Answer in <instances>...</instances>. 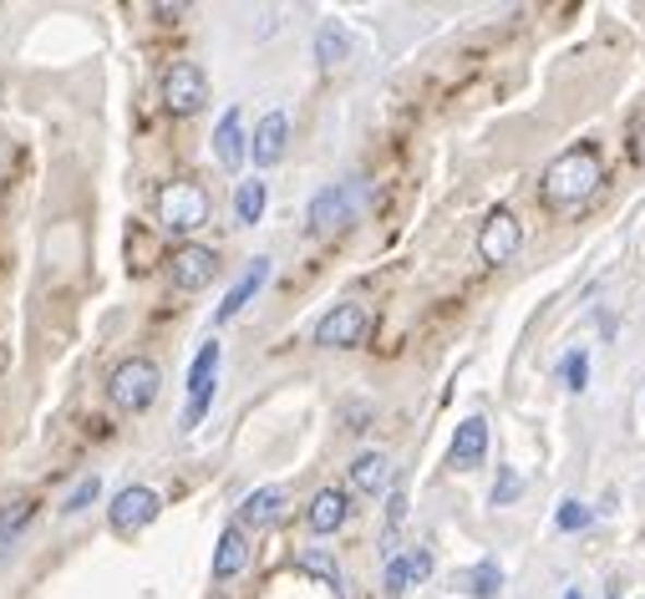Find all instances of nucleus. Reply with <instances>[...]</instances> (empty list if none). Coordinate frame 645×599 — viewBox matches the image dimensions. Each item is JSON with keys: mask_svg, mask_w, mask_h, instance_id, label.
Returning <instances> with one entry per match:
<instances>
[{"mask_svg": "<svg viewBox=\"0 0 645 599\" xmlns=\"http://www.w3.org/2000/svg\"><path fill=\"white\" fill-rule=\"evenodd\" d=\"M600 178H605L600 153H595L589 143H580V147H564V153L544 168L539 193H544V204L549 208H580L589 193L600 189Z\"/></svg>", "mask_w": 645, "mask_h": 599, "instance_id": "1", "label": "nucleus"}, {"mask_svg": "<svg viewBox=\"0 0 645 599\" xmlns=\"http://www.w3.org/2000/svg\"><path fill=\"white\" fill-rule=\"evenodd\" d=\"M158 392H163V371L147 356H132L107 376V402L118 411H147L158 402Z\"/></svg>", "mask_w": 645, "mask_h": 599, "instance_id": "2", "label": "nucleus"}, {"mask_svg": "<svg viewBox=\"0 0 645 599\" xmlns=\"http://www.w3.org/2000/svg\"><path fill=\"white\" fill-rule=\"evenodd\" d=\"M158 224L168 229V235H193V229H204V224H208L204 183H193V178H174V183L158 193Z\"/></svg>", "mask_w": 645, "mask_h": 599, "instance_id": "3", "label": "nucleus"}, {"mask_svg": "<svg viewBox=\"0 0 645 599\" xmlns=\"http://www.w3.org/2000/svg\"><path fill=\"white\" fill-rule=\"evenodd\" d=\"M158 513H163V498L153 493V488H143V482H128V488L107 503V524H112L118 539H132V534H143Z\"/></svg>", "mask_w": 645, "mask_h": 599, "instance_id": "4", "label": "nucleus"}, {"mask_svg": "<svg viewBox=\"0 0 645 599\" xmlns=\"http://www.w3.org/2000/svg\"><path fill=\"white\" fill-rule=\"evenodd\" d=\"M204 103H208L204 67H193V61H174V67L163 72V107H168L174 118H193Z\"/></svg>", "mask_w": 645, "mask_h": 599, "instance_id": "5", "label": "nucleus"}, {"mask_svg": "<svg viewBox=\"0 0 645 599\" xmlns=\"http://www.w3.org/2000/svg\"><path fill=\"white\" fill-rule=\"evenodd\" d=\"M371 331V315L367 306H336L325 310L321 325H315V346H331V351H351V346H361Z\"/></svg>", "mask_w": 645, "mask_h": 599, "instance_id": "6", "label": "nucleus"}, {"mask_svg": "<svg viewBox=\"0 0 645 599\" xmlns=\"http://www.w3.org/2000/svg\"><path fill=\"white\" fill-rule=\"evenodd\" d=\"M518 244H524V229H518V219L509 214V208H493L483 219V229H478V260L483 264H509L518 254Z\"/></svg>", "mask_w": 645, "mask_h": 599, "instance_id": "7", "label": "nucleus"}, {"mask_svg": "<svg viewBox=\"0 0 645 599\" xmlns=\"http://www.w3.org/2000/svg\"><path fill=\"white\" fill-rule=\"evenodd\" d=\"M351 219H356V189L351 183H341V189L331 183V189H321L306 208L310 235H336V229H346Z\"/></svg>", "mask_w": 645, "mask_h": 599, "instance_id": "8", "label": "nucleus"}, {"mask_svg": "<svg viewBox=\"0 0 645 599\" xmlns=\"http://www.w3.org/2000/svg\"><path fill=\"white\" fill-rule=\"evenodd\" d=\"M214 275H219V254L208 244H178L168 254V279H174L178 290H204Z\"/></svg>", "mask_w": 645, "mask_h": 599, "instance_id": "9", "label": "nucleus"}, {"mask_svg": "<svg viewBox=\"0 0 645 599\" xmlns=\"http://www.w3.org/2000/svg\"><path fill=\"white\" fill-rule=\"evenodd\" d=\"M285 513H290V493L285 488H254L244 503H239V528H275L285 524Z\"/></svg>", "mask_w": 645, "mask_h": 599, "instance_id": "10", "label": "nucleus"}, {"mask_svg": "<svg viewBox=\"0 0 645 599\" xmlns=\"http://www.w3.org/2000/svg\"><path fill=\"white\" fill-rule=\"evenodd\" d=\"M285 147H290V118H285V112H264L254 137H250L254 168H275V163L285 158Z\"/></svg>", "mask_w": 645, "mask_h": 599, "instance_id": "11", "label": "nucleus"}, {"mask_svg": "<svg viewBox=\"0 0 645 599\" xmlns=\"http://www.w3.org/2000/svg\"><path fill=\"white\" fill-rule=\"evenodd\" d=\"M214 158H219L224 173H239L244 158H250V137H244V118H239V107H229L214 128Z\"/></svg>", "mask_w": 645, "mask_h": 599, "instance_id": "12", "label": "nucleus"}, {"mask_svg": "<svg viewBox=\"0 0 645 599\" xmlns=\"http://www.w3.org/2000/svg\"><path fill=\"white\" fill-rule=\"evenodd\" d=\"M264 279H270V260H254L250 269H244V275L235 279V285H229V295H224L219 300V310H214V325H229L239 315V310L250 306L254 295L264 290Z\"/></svg>", "mask_w": 645, "mask_h": 599, "instance_id": "13", "label": "nucleus"}, {"mask_svg": "<svg viewBox=\"0 0 645 599\" xmlns=\"http://www.w3.org/2000/svg\"><path fill=\"white\" fill-rule=\"evenodd\" d=\"M488 457V422L483 417H468V422H457V432H453V447H447V463L453 468H478Z\"/></svg>", "mask_w": 645, "mask_h": 599, "instance_id": "14", "label": "nucleus"}, {"mask_svg": "<svg viewBox=\"0 0 645 599\" xmlns=\"http://www.w3.org/2000/svg\"><path fill=\"white\" fill-rule=\"evenodd\" d=\"M244 564H250V539H244V528L239 524H229L219 534V543H214V579L229 585V579L244 574Z\"/></svg>", "mask_w": 645, "mask_h": 599, "instance_id": "15", "label": "nucleus"}, {"mask_svg": "<svg viewBox=\"0 0 645 599\" xmlns=\"http://www.w3.org/2000/svg\"><path fill=\"white\" fill-rule=\"evenodd\" d=\"M427 574H432V554L427 549H411V554H402V559H386V574H382V585H386V595H407L411 585H422Z\"/></svg>", "mask_w": 645, "mask_h": 599, "instance_id": "16", "label": "nucleus"}, {"mask_svg": "<svg viewBox=\"0 0 645 599\" xmlns=\"http://www.w3.org/2000/svg\"><path fill=\"white\" fill-rule=\"evenodd\" d=\"M346 513H351V503H346V493H341V488H321V493L310 498V534H336L341 524H346Z\"/></svg>", "mask_w": 645, "mask_h": 599, "instance_id": "17", "label": "nucleus"}, {"mask_svg": "<svg viewBox=\"0 0 645 599\" xmlns=\"http://www.w3.org/2000/svg\"><path fill=\"white\" fill-rule=\"evenodd\" d=\"M351 482H356V493H367V498L386 493V488H392V457L386 453H361L351 463Z\"/></svg>", "mask_w": 645, "mask_h": 599, "instance_id": "18", "label": "nucleus"}, {"mask_svg": "<svg viewBox=\"0 0 645 599\" xmlns=\"http://www.w3.org/2000/svg\"><path fill=\"white\" fill-rule=\"evenodd\" d=\"M219 361H224V346H219V340H204V351L193 356V366H189V402H204V396H214Z\"/></svg>", "mask_w": 645, "mask_h": 599, "instance_id": "19", "label": "nucleus"}, {"mask_svg": "<svg viewBox=\"0 0 645 599\" xmlns=\"http://www.w3.org/2000/svg\"><path fill=\"white\" fill-rule=\"evenodd\" d=\"M264 204H270V189H264V178H244L235 189V219L239 224H260L264 219Z\"/></svg>", "mask_w": 645, "mask_h": 599, "instance_id": "20", "label": "nucleus"}, {"mask_svg": "<svg viewBox=\"0 0 645 599\" xmlns=\"http://www.w3.org/2000/svg\"><path fill=\"white\" fill-rule=\"evenodd\" d=\"M463 589H468L473 599H499V589H503V570L493 564V559H483L478 570L463 574Z\"/></svg>", "mask_w": 645, "mask_h": 599, "instance_id": "21", "label": "nucleus"}, {"mask_svg": "<svg viewBox=\"0 0 645 599\" xmlns=\"http://www.w3.org/2000/svg\"><path fill=\"white\" fill-rule=\"evenodd\" d=\"M346 51H351V46H346V31H341L336 21H325V26L315 31V57H321V67H341Z\"/></svg>", "mask_w": 645, "mask_h": 599, "instance_id": "22", "label": "nucleus"}, {"mask_svg": "<svg viewBox=\"0 0 645 599\" xmlns=\"http://www.w3.org/2000/svg\"><path fill=\"white\" fill-rule=\"evenodd\" d=\"M295 570H300V574H315V579H325V585L341 595V570H336V559L321 554V549H306V554L295 559Z\"/></svg>", "mask_w": 645, "mask_h": 599, "instance_id": "23", "label": "nucleus"}, {"mask_svg": "<svg viewBox=\"0 0 645 599\" xmlns=\"http://www.w3.org/2000/svg\"><path fill=\"white\" fill-rule=\"evenodd\" d=\"M31 513H36V503L31 498H15V508H0V549L21 534V528L31 524Z\"/></svg>", "mask_w": 645, "mask_h": 599, "instance_id": "24", "label": "nucleus"}, {"mask_svg": "<svg viewBox=\"0 0 645 599\" xmlns=\"http://www.w3.org/2000/svg\"><path fill=\"white\" fill-rule=\"evenodd\" d=\"M97 498H103V478H97V472H92V478H82L72 488V498H67V503H61V513H67V518H72V513H82V508H92V503H97Z\"/></svg>", "mask_w": 645, "mask_h": 599, "instance_id": "25", "label": "nucleus"}, {"mask_svg": "<svg viewBox=\"0 0 645 599\" xmlns=\"http://www.w3.org/2000/svg\"><path fill=\"white\" fill-rule=\"evenodd\" d=\"M559 376H564L570 392H585V386H589V356L585 351H570L564 361H559Z\"/></svg>", "mask_w": 645, "mask_h": 599, "instance_id": "26", "label": "nucleus"}, {"mask_svg": "<svg viewBox=\"0 0 645 599\" xmlns=\"http://www.w3.org/2000/svg\"><path fill=\"white\" fill-rule=\"evenodd\" d=\"M595 524V513L585 508V503H559V513H554V528H564V534H580V528H589Z\"/></svg>", "mask_w": 645, "mask_h": 599, "instance_id": "27", "label": "nucleus"}, {"mask_svg": "<svg viewBox=\"0 0 645 599\" xmlns=\"http://www.w3.org/2000/svg\"><path fill=\"white\" fill-rule=\"evenodd\" d=\"M518 488H524V478H518L514 468H503L499 482H493V503H499V508H509V503L518 498Z\"/></svg>", "mask_w": 645, "mask_h": 599, "instance_id": "28", "label": "nucleus"}, {"mask_svg": "<svg viewBox=\"0 0 645 599\" xmlns=\"http://www.w3.org/2000/svg\"><path fill=\"white\" fill-rule=\"evenodd\" d=\"M402 518H407V493H402V488H396L392 498H386V524H402Z\"/></svg>", "mask_w": 645, "mask_h": 599, "instance_id": "29", "label": "nucleus"}, {"mask_svg": "<svg viewBox=\"0 0 645 599\" xmlns=\"http://www.w3.org/2000/svg\"><path fill=\"white\" fill-rule=\"evenodd\" d=\"M564 599H585V595H580V589H564Z\"/></svg>", "mask_w": 645, "mask_h": 599, "instance_id": "30", "label": "nucleus"}]
</instances>
